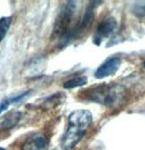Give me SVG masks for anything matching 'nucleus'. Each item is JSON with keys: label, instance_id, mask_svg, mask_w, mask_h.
Wrapping results in <instances>:
<instances>
[{"label": "nucleus", "instance_id": "f257e3e1", "mask_svg": "<svg viewBox=\"0 0 145 150\" xmlns=\"http://www.w3.org/2000/svg\"><path fill=\"white\" fill-rule=\"evenodd\" d=\"M92 113L88 110H76L68 116V127L61 139V148L71 150L81 140L92 122Z\"/></svg>", "mask_w": 145, "mask_h": 150}, {"label": "nucleus", "instance_id": "f03ea898", "mask_svg": "<svg viewBox=\"0 0 145 150\" xmlns=\"http://www.w3.org/2000/svg\"><path fill=\"white\" fill-rule=\"evenodd\" d=\"M75 11H76V2L75 1H68L63 6L62 10L60 11L59 15L55 20L52 37H55L59 40L61 47L64 46L66 38L68 37L69 33L71 32V30L74 28L75 24H76L75 23L73 25Z\"/></svg>", "mask_w": 145, "mask_h": 150}, {"label": "nucleus", "instance_id": "7ed1b4c3", "mask_svg": "<svg viewBox=\"0 0 145 150\" xmlns=\"http://www.w3.org/2000/svg\"><path fill=\"white\" fill-rule=\"evenodd\" d=\"M123 93L125 89L119 85H103L93 89L90 98L92 101L100 102L105 105H113L123 99Z\"/></svg>", "mask_w": 145, "mask_h": 150}, {"label": "nucleus", "instance_id": "20e7f679", "mask_svg": "<svg viewBox=\"0 0 145 150\" xmlns=\"http://www.w3.org/2000/svg\"><path fill=\"white\" fill-rule=\"evenodd\" d=\"M120 64H121L120 58H118V57L109 58L97 68V70L94 73V76L97 79H104L109 75H113L119 69Z\"/></svg>", "mask_w": 145, "mask_h": 150}, {"label": "nucleus", "instance_id": "39448f33", "mask_svg": "<svg viewBox=\"0 0 145 150\" xmlns=\"http://www.w3.org/2000/svg\"><path fill=\"white\" fill-rule=\"evenodd\" d=\"M117 30V21L114 18H107L97 26L94 39H99V44L103 37H108Z\"/></svg>", "mask_w": 145, "mask_h": 150}, {"label": "nucleus", "instance_id": "423d86ee", "mask_svg": "<svg viewBox=\"0 0 145 150\" xmlns=\"http://www.w3.org/2000/svg\"><path fill=\"white\" fill-rule=\"evenodd\" d=\"M48 147V139L41 134H35L27 138L22 146V150H46Z\"/></svg>", "mask_w": 145, "mask_h": 150}, {"label": "nucleus", "instance_id": "0eeeda50", "mask_svg": "<svg viewBox=\"0 0 145 150\" xmlns=\"http://www.w3.org/2000/svg\"><path fill=\"white\" fill-rule=\"evenodd\" d=\"M21 116H22V113L20 111H10L6 113L2 117H0V129L7 131V129L13 128L21 120Z\"/></svg>", "mask_w": 145, "mask_h": 150}, {"label": "nucleus", "instance_id": "6e6552de", "mask_svg": "<svg viewBox=\"0 0 145 150\" xmlns=\"http://www.w3.org/2000/svg\"><path fill=\"white\" fill-rule=\"evenodd\" d=\"M29 94H30V90H26V91H24V93H22V94L18 95V96H15V97L9 98V99L4 100V101L1 102V105H0V113H2L4 110H7L8 107L11 105V103H15V102L21 101V100H23L27 95H29Z\"/></svg>", "mask_w": 145, "mask_h": 150}, {"label": "nucleus", "instance_id": "1a4fd4ad", "mask_svg": "<svg viewBox=\"0 0 145 150\" xmlns=\"http://www.w3.org/2000/svg\"><path fill=\"white\" fill-rule=\"evenodd\" d=\"M87 77L86 76H76L74 79H71L66 81L63 84V87L66 89H71V88H76L79 86H83L87 84Z\"/></svg>", "mask_w": 145, "mask_h": 150}, {"label": "nucleus", "instance_id": "9d476101", "mask_svg": "<svg viewBox=\"0 0 145 150\" xmlns=\"http://www.w3.org/2000/svg\"><path fill=\"white\" fill-rule=\"evenodd\" d=\"M12 19L10 16H4L0 19V42L4 40V38L6 37L8 30L11 26Z\"/></svg>", "mask_w": 145, "mask_h": 150}, {"label": "nucleus", "instance_id": "9b49d317", "mask_svg": "<svg viewBox=\"0 0 145 150\" xmlns=\"http://www.w3.org/2000/svg\"><path fill=\"white\" fill-rule=\"evenodd\" d=\"M143 67H144V68H145V61H144V62H143Z\"/></svg>", "mask_w": 145, "mask_h": 150}, {"label": "nucleus", "instance_id": "f8f14e48", "mask_svg": "<svg viewBox=\"0 0 145 150\" xmlns=\"http://www.w3.org/2000/svg\"><path fill=\"white\" fill-rule=\"evenodd\" d=\"M0 150H6V149H4V148H0Z\"/></svg>", "mask_w": 145, "mask_h": 150}]
</instances>
